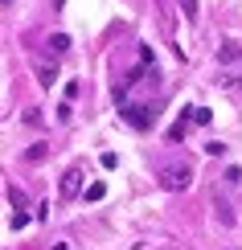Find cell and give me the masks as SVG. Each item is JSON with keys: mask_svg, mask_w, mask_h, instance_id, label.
Returning <instances> with one entry per match:
<instances>
[{"mask_svg": "<svg viewBox=\"0 0 242 250\" xmlns=\"http://www.w3.org/2000/svg\"><path fill=\"white\" fill-rule=\"evenodd\" d=\"M54 78H58V66H37V82L41 86H54Z\"/></svg>", "mask_w": 242, "mask_h": 250, "instance_id": "5", "label": "cell"}, {"mask_svg": "<svg viewBox=\"0 0 242 250\" xmlns=\"http://www.w3.org/2000/svg\"><path fill=\"white\" fill-rule=\"evenodd\" d=\"M49 49H54V54H66V49H70V37H66V33H54V37H49Z\"/></svg>", "mask_w": 242, "mask_h": 250, "instance_id": "6", "label": "cell"}, {"mask_svg": "<svg viewBox=\"0 0 242 250\" xmlns=\"http://www.w3.org/2000/svg\"><path fill=\"white\" fill-rule=\"evenodd\" d=\"M189 119H193V123H209L214 115H209V107H193V115H189Z\"/></svg>", "mask_w": 242, "mask_h": 250, "instance_id": "8", "label": "cell"}, {"mask_svg": "<svg viewBox=\"0 0 242 250\" xmlns=\"http://www.w3.org/2000/svg\"><path fill=\"white\" fill-rule=\"evenodd\" d=\"M78 189H82V168H70L62 176V197H74Z\"/></svg>", "mask_w": 242, "mask_h": 250, "instance_id": "3", "label": "cell"}, {"mask_svg": "<svg viewBox=\"0 0 242 250\" xmlns=\"http://www.w3.org/2000/svg\"><path fill=\"white\" fill-rule=\"evenodd\" d=\"M103 193H107V185H103V181H99V185H90V189H87V197H90V201H99Z\"/></svg>", "mask_w": 242, "mask_h": 250, "instance_id": "9", "label": "cell"}, {"mask_svg": "<svg viewBox=\"0 0 242 250\" xmlns=\"http://www.w3.org/2000/svg\"><path fill=\"white\" fill-rule=\"evenodd\" d=\"M54 4H62V0H54Z\"/></svg>", "mask_w": 242, "mask_h": 250, "instance_id": "11", "label": "cell"}, {"mask_svg": "<svg viewBox=\"0 0 242 250\" xmlns=\"http://www.w3.org/2000/svg\"><path fill=\"white\" fill-rule=\"evenodd\" d=\"M156 78H160V74H156L152 49H140V70H132V74L115 86L119 111H123V119H128L132 127H144V123L152 119V99H156V90H160Z\"/></svg>", "mask_w": 242, "mask_h": 250, "instance_id": "1", "label": "cell"}, {"mask_svg": "<svg viewBox=\"0 0 242 250\" xmlns=\"http://www.w3.org/2000/svg\"><path fill=\"white\" fill-rule=\"evenodd\" d=\"M222 62H242V45H222Z\"/></svg>", "mask_w": 242, "mask_h": 250, "instance_id": "7", "label": "cell"}, {"mask_svg": "<svg viewBox=\"0 0 242 250\" xmlns=\"http://www.w3.org/2000/svg\"><path fill=\"white\" fill-rule=\"evenodd\" d=\"M160 185L168 193H181V189L193 185V168H189V164H164L160 168Z\"/></svg>", "mask_w": 242, "mask_h": 250, "instance_id": "2", "label": "cell"}, {"mask_svg": "<svg viewBox=\"0 0 242 250\" xmlns=\"http://www.w3.org/2000/svg\"><path fill=\"white\" fill-rule=\"evenodd\" d=\"M214 209H218V222H222V226H234V209H230V205L222 201V197L214 201Z\"/></svg>", "mask_w": 242, "mask_h": 250, "instance_id": "4", "label": "cell"}, {"mask_svg": "<svg viewBox=\"0 0 242 250\" xmlns=\"http://www.w3.org/2000/svg\"><path fill=\"white\" fill-rule=\"evenodd\" d=\"M181 8H185V17H189V21L197 17V0H181Z\"/></svg>", "mask_w": 242, "mask_h": 250, "instance_id": "10", "label": "cell"}]
</instances>
